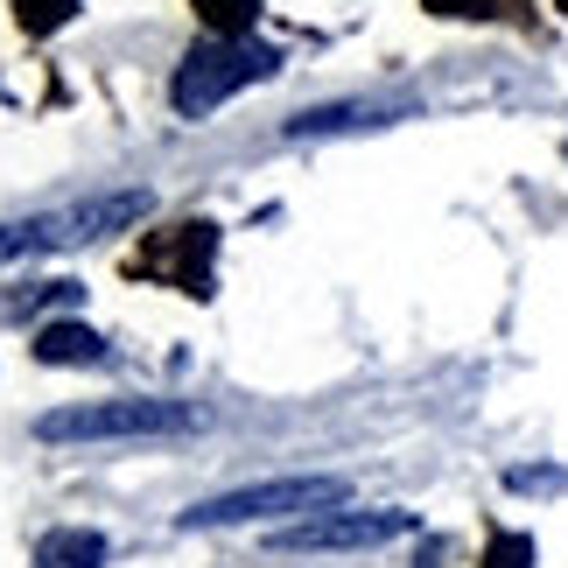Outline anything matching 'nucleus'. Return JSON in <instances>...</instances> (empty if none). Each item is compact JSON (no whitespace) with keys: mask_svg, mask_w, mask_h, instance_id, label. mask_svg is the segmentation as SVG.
Listing matches in <instances>:
<instances>
[{"mask_svg":"<svg viewBox=\"0 0 568 568\" xmlns=\"http://www.w3.org/2000/svg\"><path fill=\"white\" fill-rule=\"evenodd\" d=\"M485 568H534V540L527 534H491Z\"/></svg>","mask_w":568,"mask_h":568,"instance_id":"obj_9","label":"nucleus"},{"mask_svg":"<svg viewBox=\"0 0 568 568\" xmlns=\"http://www.w3.org/2000/svg\"><path fill=\"white\" fill-rule=\"evenodd\" d=\"M211 414L196 400H92L42 414V443H162V435H196Z\"/></svg>","mask_w":568,"mask_h":568,"instance_id":"obj_2","label":"nucleus"},{"mask_svg":"<svg viewBox=\"0 0 568 568\" xmlns=\"http://www.w3.org/2000/svg\"><path fill=\"white\" fill-rule=\"evenodd\" d=\"M14 8H21V21H29L36 36H50V29H63V21H71L78 0H14Z\"/></svg>","mask_w":568,"mask_h":568,"instance_id":"obj_10","label":"nucleus"},{"mask_svg":"<svg viewBox=\"0 0 568 568\" xmlns=\"http://www.w3.org/2000/svg\"><path fill=\"white\" fill-rule=\"evenodd\" d=\"M281 71V50L253 36H211L196 42V50L176 63V78H169V105H176L183 120H211L225 99H239L246 84H267Z\"/></svg>","mask_w":568,"mask_h":568,"instance_id":"obj_1","label":"nucleus"},{"mask_svg":"<svg viewBox=\"0 0 568 568\" xmlns=\"http://www.w3.org/2000/svg\"><path fill=\"white\" fill-rule=\"evenodd\" d=\"M344 498H352L344 477H267V485H239V491L190 506L183 527L217 534V527H267V519H316V513H337Z\"/></svg>","mask_w":568,"mask_h":568,"instance_id":"obj_4","label":"nucleus"},{"mask_svg":"<svg viewBox=\"0 0 568 568\" xmlns=\"http://www.w3.org/2000/svg\"><path fill=\"white\" fill-rule=\"evenodd\" d=\"M422 519L400 513V506H337V513H316V519H288L274 527V548L281 555H352V548H386V540H407Z\"/></svg>","mask_w":568,"mask_h":568,"instance_id":"obj_5","label":"nucleus"},{"mask_svg":"<svg viewBox=\"0 0 568 568\" xmlns=\"http://www.w3.org/2000/svg\"><path fill=\"white\" fill-rule=\"evenodd\" d=\"M36 358L42 365H99L105 358V337L92 323H50V331L36 337Z\"/></svg>","mask_w":568,"mask_h":568,"instance_id":"obj_7","label":"nucleus"},{"mask_svg":"<svg viewBox=\"0 0 568 568\" xmlns=\"http://www.w3.org/2000/svg\"><path fill=\"white\" fill-rule=\"evenodd\" d=\"M196 14H204L217 36H239V29H253L260 0H196Z\"/></svg>","mask_w":568,"mask_h":568,"instance_id":"obj_8","label":"nucleus"},{"mask_svg":"<svg viewBox=\"0 0 568 568\" xmlns=\"http://www.w3.org/2000/svg\"><path fill=\"white\" fill-rule=\"evenodd\" d=\"M155 211L148 190H105V196H84L71 211H42V217H14L0 225V267L8 260H29V253H63V246H92V239H113L126 225Z\"/></svg>","mask_w":568,"mask_h":568,"instance_id":"obj_3","label":"nucleus"},{"mask_svg":"<svg viewBox=\"0 0 568 568\" xmlns=\"http://www.w3.org/2000/svg\"><path fill=\"white\" fill-rule=\"evenodd\" d=\"M513 491H568V470H513Z\"/></svg>","mask_w":568,"mask_h":568,"instance_id":"obj_11","label":"nucleus"},{"mask_svg":"<svg viewBox=\"0 0 568 568\" xmlns=\"http://www.w3.org/2000/svg\"><path fill=\"white\" fill-rule=\"evenodd\" d=\"M36 568H105V534L92 527H57L36 540Z\"/></svg>","mask_w":568,"mask_h":568,"instance_id":"obj_6","label":"nucleus"}]
</instances>
